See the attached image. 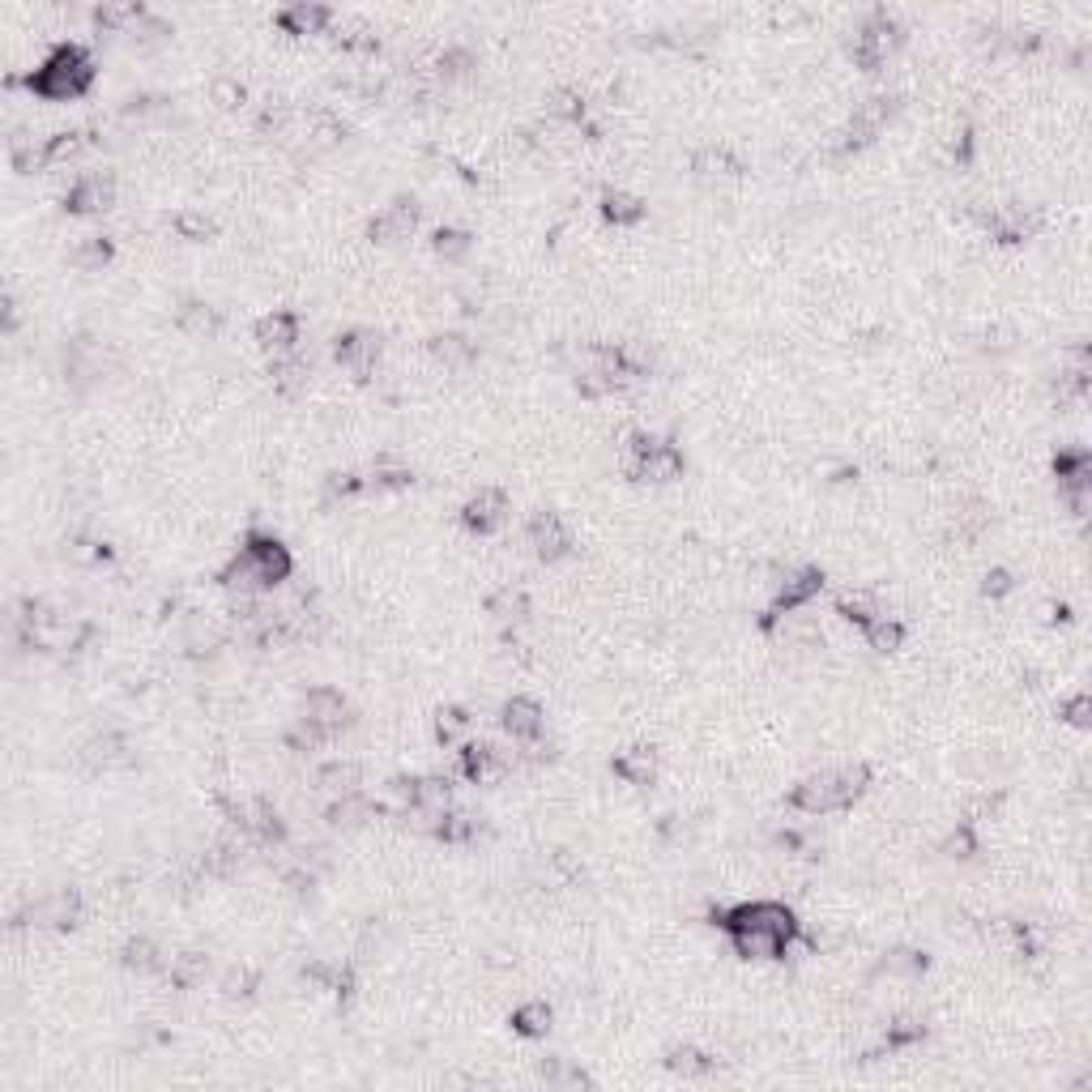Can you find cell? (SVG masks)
<instances>
[{"label":"cell","instance_id":"ffe728a7","mask_svg":"<svg viewBox=\"0 0 1092 1092\" xmlns=\"http://www.w3.org/2000/svg\"><path fill=\"white\" fill-rule=\"evenodd\" d=\"M257 342L273 355H291L299 346V316L295 312H269L257 321Z\"/></svg>","mask_w":1092,"mask_h":1092},{"label":"cell","instance_id":"db71d44e","mask_svg":"<svg viewBox=\"0 0 1092 1092\" xmlns=\"http://www.w3.org/2000/svg\"><path fill=\"white\" fill-rule=\"evenodd\" d=\"M981 589L999 597V593H1007V589H1011V577H1007V572L999 568V572H991V577H985V585H981Z\"/></svg>","mask_w":1092,"mask_h":1092},{"label":"cell","instance_id":"8d00e7d4","mask_svg":"<svg viewBox=\"0 0 1092 1092\" xmlns=\"http://www.w3.org/2000/svg\"><path fill=\"white\" fill-rule=\"evenodd\" d=\"M432 832H436L440 840H448V845H462V840H470V836L478 832V820H474L470 811H452V806H448V811L432 824Z\"/></svg>","mask_w":1092,"mask_h":1092},{"label":"cell","instance_id":"d6a6232c","mask_svg":"<svg viewBox=\"0 0 1092 1092\" xmlns=\"http://www.w3.org/2000/svg\"><path fill=\"white\" fill-rule=\"evenodd\" d=\"M141 9L137 0H124V5H94V26L98 30H120V34H128L137 22H141Z\"/></svg>","mask_w":1092,"mask_h":1092},{"label":"cell","instance_id":"60d3db41","mask_svg":"<svg viewBox=\"0 0 1092 1092\" xmlns=\"http://www.w3.org/2000/svg\"><path fill=\"white\" fill-rule=\"evenodd\" d=\"M691 167H696V175H704V180H721V175H734L738 171V158L726 146H709V150L696 154Z\"/></svg>","mask_w":1092,"mask_h":1092},{"label":"cell","instance_id":"9a60e30c","mask_svg":"<svg viewBox=\"0 0 1092 1092\" xmlns=\"http://www.w3.org/2000/svg\"><path fill=\"white\" fill-rule=\"evenodd\" d=\"M525 538H530V547H534V555L542 563H555V559H563V555L572 551L568 525H563L559 512H547V508L530 517V525H525Z\"/></svg>","mask_w":1092,"mask_h":1092},{"label":"cell","instance_id":"7402d4cb","mask_svg":"<svg viewBox=\"0 0 1092 1092\" xmlns=\"http://www.w3.org/2000/svg\"><path fill=\"white\" fill-rule=\"evenodd\" d=\"M64 376L78 384H90L94 376H102V350H98V342H90V337H73L68 342V350H64Z\"/></svg>","mask_w":1092,"mask_h":1092},{"label":"cell","instance_id":"681fc988","mask_svg":"<svg viewBox=\"0 0 1092 1092\" xmlns=\"http://www.w3.org/2000/svg\"><path fill=\"white\" fill-rule=\"evenodd\" d=\"M359 491V478L355 474H329V482H325V504H333V500H350Z\"/></svg>","mask_w":1092,"mask_h":1092},{"label":"cell","instance_id":"1f68e13d","mask_svg":"<svg viewBox=\"0 0 1092 1092\" xmlns=\"http://www.w3.org/2000/svg\"><path fill=\"white\" fill-rule=\"evenodd\" d=\"M432 355L444 367H466V363H474V342L466 333H440V337H432Z\"/></svg>","mask_w":1092,"mask_h":1092},{"label":"cell","instance_id":"83f0119b","mask_svg":"<svg viewBox=\"0 0 1092 1092\" xmlns=\"http://www.w3.org/2000/svg\"><path fill=\"white\" fill-rule=\"evenodd\" d=\"M538 1080H542L547 1088H555V1092L589 1088V1075H585L577 1063H568V1059H542V1063H538Z\"/></svg>","mask_w":1092,"mask_h":1092},{"label":"cell","instance_id":"4dcf8cb0","mask_svg":"<svg viewBox=\"0 0 1092 1092\" xmlns=\"http://www.w3.org/2000/svg\"><path fill=\"white\" fill-rule=\"evenodd\" d=\"M602 218L615 223V227H637L645 218V201L641 197H631V193H607L602 197Z\"/></svg>","mask_w":1092,"mask_h":1092},{"label":"cell","instance_id":"836d02e7","mask_svg":"<svg viewBox=\"0 0 1092 1092\" xmlns=\"http://www.w3.org/2000/svg\"><path fill=\"white\" fill-rule=\"evenodd\" d=\"M124 969H132V973H167V961H163V952L150 939H128L124 943Z\"/></svg>","mask_w":1092,"mask_h":1092},{"label":"cell","instance_id":"44dd1931","mask_svg":"<svg viewBox=\"0 0 1092 1092\" xmlns=\"http://www.w3.org/2000/svg\"><path fill=\"white\" fill-rule=\"evenodd\" d=\"M985 231L1003 243H1020L1037 231V214H1029V209H1020V205H999L985 214Z\"/></svg>","mask_w":1092,"mask_h":1092},{"label":"cell","instance_id":"cb8c5ba5","mask_svg":"<svg viewBox=\"0 0 1092 1092\" xmlns=\"http://www.w3.org/2000/svg\"><path fill=\"white\" fill-rule=\"evenodd\" d=\"M551 1025H555V1011H551V1003H547V999H530V1003H521V1007L512 1011V1033H517V1037H525V1041H538V1037H547V1033H551Z\"/></svg>","mask_w":1092,"mask_h":1092},{"label":"cell","instance_id":"7a4b0ae2","mask_svg":"<svg viewBox=\"0 0 1092 1092\" xmlns=\"http://www.w3.org/2000/svg\"><path fill=\"white\" fill-rule=\"evenodd\" d=\"M295 572V559H291V547L277 542L273 534H261L253 530L243 538V547L227 559V568L218 572V585L239 593V597H257L273 585H282Z\"/></svg>","mask_w":1092,"mask_h":1092},{"label":"cell","instance_id":"4fadbf2b","mask_svg":"<svg viewBox=\"0 0 1092 1092\" xmlns=\"http://www.w3.org/2000/svg\"><path fill=\"white\" fill-rule=\"evenodd\" d=\"M504 517H508V496L500 486H478L474 496L466 500V508H462V525L470 534H478V538L496 534L504 525Z\"/></svg>","mask_w":1092,"mask_h":1092},{"label":"cell","instance_id":"f546056e","mask_svg":"<svg viewBox=\"0 0 1092 1092\" xmlns=\"http://www.w3.org/2000/svg\"><path fill=\"white\" fill-rule=\"evenodd\" d=\"M862 637L870 641V649L892 653V649H901V641H905V627H901V619H892V615H884V611H875V615L862 623Z\"/></svg>","mask_w":1092,"mask_h":1092},{"label":"cell","instance_id":"f907efd6","mask_svg":"<svg viewBox=\"0 0 1092 1092\" xmlns=\"http://www.w3.org/2000/svg\"><path fill=\"white\" fill-rule=\"evenodd\" d=\"M973 850H977V840H973V832H969V828H956V832H952V840H947V854H952V858H969Z\"/></svg>","mask_w":1092,"mask_h":1092},{"label":"cell","instance_id":"8fae6325","mask_svg":"<svg viewBox=\"0 0 1092 1092\" xmlns=\"http://www.w3.org/2000/svg\"><path fill=\"white\" fill-rule=\"evenodd\" d=\"M892 108H896V102H892L888 94H875V98L862 102V108H854L850 124H845V137H840V154L870 146V141H875L879 132H884V124L892 120Z\"/></svg>","mask_w":1092,"mask_h":1092},{"label":"cell","instance_id":"3957f363","mask_svg":"<svg viewBox=\"0 0 1092 1092\" xmlns=\"http://www.w3.org/2000/svg\"><path fill=\"white\" fill-rule=\"evenodd\" d=\"M870 786V768L866 764H840V768H820L811 777H802L790 790V806L806 816H828V811H845L862 798V790Z\"/></svg>","mask_w":1092,"mask_h":1092},{"label":"cell","instance_id":"ac0fdd59","mask_svg":"<svg viewBox=\"0 0 1092 1092\" xmlns=\"http://www.w3.org/2000/svg\"><path fill=\"white\" fill-rule=\"evenodd\" d=\"M112 201H116V180L108 171H90L73 188H68L64 209H68V214H102Z\"/></svg>","mask_w":1092,"mask_h":1092},{"label":"cell","instance_id":"9c48e42d","mask_svg":"<svg viewBox=\"0 0 1092 1092\" xmlns=\"http://www.w3.org/2000/svg\"><path fill=\"white\" fill-rule=\"evenodd\" d=\"M896 43H901V26H896V18L888 13V9H875L862 26H858V34H854V64L858 68H879L884 64L892 52H896Z\"/></svg>","mask_w":1092,"mask_h":1092},{"label":"cell","instance_id":"f1b7e54d","mask_svg":"<svg viewBox=\"0 0 1092 1092\" xmlns=\"http://www.w3.org/2000/svg\"><path fill=\"white\" fill-rule=\"evenodd\" d=\"M372 816H376V802L363 798L359 790H355V794H342V798L329 806V824H333V828H359V824H367Z\"/></svg>","mask_w":1092,"mask_h":1092},{"label":"cell","instance_id":"d6986e66","mask_svg":"<svg viewBox=\"0 0 1092 1092\" xmlns=\"http://www.w3.org/2000/svg\"><path fill=\"white\" fill-rule=\"evenodd\" d=\"M418 227V205L410 197H397L393 205H384L380 214L372 218V239L376 243H397V239H410V231Z\"/></svg>","mask_w":1092,"mask_h":1092},{"label":"cell","instance_id":"e575fe53","mask_svg":"<svg viewBox=\"0 0 1092 1092\" xmlns=\"http://www.w3.org/2000/svg\"><path fill=\"white\" fill-rule=\"evenodd\" d=\"M496 768H500V756H496L491 743H466L462 747V772L470 781H486Z\"/></svg>","mask_w":1092,"mask_h":1092},{"label":"cell","instance_id":"d590c367","mask_svg":"<svg viewBox=\"0 0 1092 1092\" xmlns=\"http://www.w3.org/2000/svg\"><path fill=\"white\" fill-rule=\"evenodd\" d=\"M359 777H363V772H359L355 760H333V764L321 768V786H325L329 794H337V798H342V794H355V790H359Z\"/></svg>","mask_w":1092,"mask_h":1092},{"label":"cell","instance_id":"7bdbcfd3","mask_svg":"<svg viewBox=\"0 0 1092 1092\" xmlns=\"http://www.w3.org/2000/svg\"><path fill=\"white\" fill-rule=\"evenodd\" d=\"M470 730V717H466V709H444L440 717H436V738L444 747H452V743H462V734Z\"/></svg>","mask_w":1092,"mask_h":1092},{"label":"cell","instance_id":"ab89813d","mask_svg":"<svg viewBox=\"0 0 1092 1092\" xmlns=\"http://www.w3.org/2000/svg\"><path fill=\"white\" fill-rule=\"evenodd\" d=\"M205 973H209V961L201 956V952H180V956H171V965H167V977L175 981V985H197V981H205Z\"/></svg>","mask_w":1092,"mask_h":1092},{"label":"cell","instance_id":"2e32d148","mask_svg":"<svg viewBox=\"0 0 1092 1092\" xmlns=\"http://www.w3.org/2000/svg\"><path fill=\"white\" fill-rule=\"evenodd\" d=\"M333 359H337L350 376L367 380V376L376 372V359H380V337L367 333V329H350V333H342V337L333 342Z\"/></svg>","mask_w":1092,"mask_h":1092},{"label":"cell","instance_id":"74e56055","mask_svg":"<svg viewBox=\"0 0 1092 1092\" xmlns=\"http://www.w3.org/2000/svg\"><path fill=\"white\" fill-rule=\"evenodd\" d=\"M879 973H884V977H905V981H913V977H922V973H926V956H922V952H909V947H896V952H888L884 961H879Z\"/></svg>","mask_w":1092,"mask_h":1092},{"label":"cell","instance_id":"d4e9b609","mask_svg":"<svg viewBox=\"0 0 1092 1092\" xmlns=\"http://www.w3.org/2000/svg\"><path fill=\"white\" fill-rule=\"evenodd\" d=\"M666 1067H671L675 1075H683V1080H704V1075H713L717 1071V1059L713 1054H704V1050H696V1045H671L666 1050Z\"/></svg>","mask_w":1092,"mask_h":1092},{"label":"cell","instance_id":"ee69618b","mask_svg":"<svg viewBox=\"0 0 1092 1092\" xmlns=\"http://www.w3.org/2000/svg\"><path fill=\"white\" fill-rule=\"evenodd\" d=\"M180 325L188 329V333H218V312L214 307H205V303H188L184 312H180Z\"/></svg>","mask_w":1092,"mask_h":1092},{"label":"cell","instance_id":"603a6c76","mask_svg":"<svg viewBox=\"0 0 1092 1092\" xmlns=\"http://www.w3.org/2000/svg\"><path fill=\"white\" fill-rule=\"evenodd\" d=\"M615 777L619 781H627V786H653V777H657V756H653V747H627V751H619L615 756Z\"/></svg>","mask_w":1092,"mask_h":1092},{"label":"cell","instance_id":"f6af8a7d","mask_svg":"<svg viewBox=\"0 0 1092 1092\" xmlns=\"http://www.w3.org/2000/svg\"><path fill=\"white\" fill-rule=\"evenodd\" d=\"M436 257H444V261H462L466 253H470V235L466 231H452V227H444V231H436Z\"/></svg>","mask_w":1092,"mask_h":1092},{"label":"cell","instance_id":"ba28073f","mask_svg":"<svg viewBox=\"0 0 1092 1092\" xmlns=\"http://www.w3.org/2000/svg\"><path fill=\"white\" fill-rule=\"evenodd\" d=\"M78 918H82V896H78V888H52L43 896H34L18 913V922L22 926H34V931H68V926H78Z\"/></svg>","mask_w":1092,"mask_h":1092},{"label":"cell","instance_id":"f35d334b","mask_svg":"<svg viewBox=\"0 0 1092 1092\" xmlns=\"http://www.w3.org/2000/svg\"><path fill=\"white\" fill-rule=\"evenodd\" d=\"M108 261H112V239H102V235L78 243V248L68 253V265H78V269H86V273H98Z\"/></svg>","mask_w":1092,"mask_h":1092},{"label":"cell","instance_id":"5b68a950","mask_svg":"<svg viewBox=\"0 0 1092 1092\" xmlns=\"http://www.w3.org/2000/svg\"><path fill=\"white\" fill-rule=\"evenodd\" d=\"M346 726H350V704H346V696L337 687H312L307 700H303V717L291 730V747L312 751V747L329 743V738H337Z\"/></svg>","mask_w":1092,"mask_h":1092},{"label":"cell","instance_id":"c3c4849f","mask_svg":"<svg viewBox=\"0 0 1092 1092\" xmlns=\"http://www.w3.org/2000/svg\"><path fill=\"white\" fill-rule=\"evenodd\" d=\"M551 116H559V120H581V116H585V102H581L572 90H559V94L551 98Z\"/></svg>","mask_w":1092,"mask_h":1092},{"label":"cell","instance_id":"30bf717a","mask_svg":"<svg viewBox=\"0 0 1092 1092\" xmlns=\"http://www.w3.org/2000/svg\"><path fill=\"white\" fill-rule=\"evenodd\" d=\"M393 790L406 802V811L432 820V824L452 806V790L444 777H402V781H393Z\"/></svg>","mask_w":1092,"mask_h":1092},{"label":"cell","instance_id":"7c38bea8","mask_svg":"<svg viewBox=\"0 0 1092 1092\" xmlns=\"http://www.w3.org/2000/svg\"><path fill=\"white\" fill-rule=\"evenodd\" d=\"M1054 474H1059V496L1075 517L1088 512V491H1092V462L1088 452H1059L1054 456Z\"/></svg>","mask_w":1092,"mask_h":1092},{"label":"cell","instance_id":"f5cc1de1","mask_svg":"<svg viewBox=\"0 0 1092 1092\" xmlns=\"http://www.w3.org/2000/svg\"><path fill=\"white\" fill-rule=\"evenodd\" d=\"M214 98L223 102V108H239V102H243V86L223 78V82H214Z\"/></svg>","mask_w":1092,"mask_h":1092},{"label":"cell","instance_id":"5bb4252c","mask_svg":"<svg viewBox=\"0 0 1092 1092\" xmlns=\"http://www.w3.org/2000/svg\"><path fill=\"white\" fill-rule=\"evenodd\" d=\"M820 589H824V572L820 568H794V572H786L777 581V597H772V611L764 615V623H772V619H781V615L806 607Z\"/></svg>","mask_w":1092,"mask_h":1092},{"label":"cell","instance_id":"7dc6e473","mask_svg":"<svg viewBox=\"0 0 1092 1092\" xmlns=\"http://www.w3.org/2000/svg\"><path fill=\"white\" fill-rule=\"evenodd\" d=\"M253 985H257V973H253L248 965H231V969L223 973V995H231V999L253 995Z\"/></svg>","mask_w":1092,"mask_h":1092},{"label":"cell","instance_id":"52a82bcc","mask_svg":"<svg viewBox=\"0 0 1092 1092\" xmlns=\"http://www.w3.org/2000/svg\"><path fill=\"white\" fill-rule=\"evenodd\" d=\"M627 478L637 482H675L683 474V452L661 436H631L627 440Z\"/></svg>","mask_w":1092,"mask_h":1092},{"label":"cell","instance_id":"816d5d0a","mask_svg":"<svg viewBox=\"0 0 1092 1092\" xmlns=\"http://www.w3.org/2000/svg\"><path fill=\"white\" fill-rule=\"evenodd\" d=\"M1059 713H1063L1071 726H1088V696H1084V691H1080V696H1071Z\"/></svg>","mask_w":1092,"mask_h":1092},{"label":"cell","instance_id":"277c9868","mask_svg":"<svg viewBox=\"0 0 1092 1092\" xmlns=\"http://www.w3.org/2000/svg\"><path fill=\"white\" fill-rule=\"evenodd\" d=\"M90 86H94V60H90V52L82 43H56L43 56V64L26 78V90L48 98V102L82 98Z\"/></svg>","mask_w":1092,"mask_h":1092},{"label":"cell","instance_id":"bcb514c9","mask_svg":"<svg viewBox=\"0 0 1092 1092\" xmlns=\"http://www.w3.org/2000/svg\"><path fill=\"white\" fill-rule=\"evenodd\" d=\"M926 1037V1025L922 1020H896V1025H888V1050H901V1045H913V1041H922Z\"/></svg>","mask_w":1092,"mask_h":1092},{"label":"cell","instance_id":"4316f807","mask_svg":"<svg viewBox=\"0 0 1092 1092\" xmlns=\"http://www.w3.org/2000/svg\"><path fill=\"white\" fill-rule=\"evenodd\" d=\"M269 376H273V389L282 397H295L307 384V359H299V350H291V355H273Z\"/></svg>","mask_w":1092,"mask_h":1092},{"label":"cell","instance_id":"484cf974","mask_svg":"<svg viewBox=\"0 0 1092 1092\" xmlns=\"http://www.w3.org/2000/svg\"><path fill=\"white\" fill-rule=\"evenodd\" d=\"M333 22V13L325 5H307V0H299V5H287L277 13V26L287 30V34H316V30H325Z\"/></svg>","mask_w":1092,"mask_h":1092},{"label":"cell","instance_id":"6da1fadb","mask_svg":"<svg viewBox=\"0 0 1092 1092\" xmlns=\"http://www.w3.org/2000/svg\"><path fill=\"white\" fill-rule=\"evenodd\" d=\"M717 926L730 935L743 961H777L798 939V918L781 901H743L717 913Z\"/></svg>","mask_w":1092,"mask_h":1092},{"label":"cell","instance_id":"8992f818","mask_svg":"<svg viewBox=\"0 0 1092 1092\" xmlns=\"http://www.w3.org/2000/svg\"><path fill=\"white\" fill-rule=\"evenodd\" d=\"M641 376H645L641 363H631L619 346H585L577 367V389L585 397H611L623 393L627 384H637Z\"/></svg>","mask_w":1092,"mask_h":1092},{"label":"cell","instance_id":"e0dca14e","mask_svg":"<svg viewBox=\"0 0 1092 1092\" xmlns=\"http://www.w3.org/2000/svg\"><path fill=\"white\" fill-rule=\"evenodd\" d=\"M500 726H504V734L512 738V743H538L542 730H547V713H542L538 700L512 696L504 704V713H500Z\"/></svg>","mask_w":1092,"mask_h":1092},{"label":"cell","instance_id":"b9f144b4","mask_svg":"<svg viewBox=\"0 0 1092 1092\" xmlns=\"http://www.w3.org/2000/svg\"><path fill=\"white\" fill-rule=\"evenodd\" d=\"M491 615H496L500 623H521L525 615H530V602H525L521 589H500L496 597H491Z\"/></svg>","mask_w":1092,"mask_h":1092}]
</instances>
